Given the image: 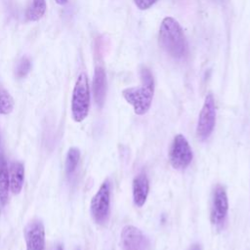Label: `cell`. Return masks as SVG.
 I'll return each mask as SVG.
<instances>
[{"label":"cell","mask_w":250,"mask_h":250,"mask_svg":"<svg viewBox=\"0 0 250 250\" xmlns=\"http://www.w3.org/2000/svg\"><path fill=\"white\" fill-rule=\"evenodd\" d=\"M160 47L172 58L183 59L188 53V42L181 24L172 17L162 20L159 27Z\"/></svg>","instance_id":"cell-1"},{"label":"cell","mask_w":250,"mask_h":250,"mask_svg":"<svg viewBox=\"0 0 250 250\" xmlns=\"http://www.w3.org/2000/svg\"><path fill=\"white\" fill-rule=\"evenodd\" d=\"M140 76L141 85L125 88L122 91V96L133 106L137 115H144L151 106L154 94V79L152 73L146 67L141 68Z\"/></svg>","instance_id":"cell-2"},{"label":"cell","mask_w":250,"mask_h":250,"mask_svg":"<svg viewBox=\"0 0 250 250\" xmlns=\"http://www.w3.org/2000/svg\"><path fill=\"white\" fill-rule=\"evenodd\" d=\"M90 107V89L88 77L85 72H81L75 82L72 99L71 113L72 118L76 122L83 121L89 112Z\"/></svg>","instance_id":"cell-3"},{"label":"cell","mask_w":250,"mask_h":250,"mask_svg":"<svg viewBox=\"0 0 250 250\" xmlns=\"http://www.w3.org/2000/svg\"><path fill=\"white\" fill-rule=\"evenodd\" d=\"M110 209V184L105 180L93 196L90 204L91 215L94 221L99 225L107 222Z\"/></svg>","instance_id":"cell-4"},{"label":"cell","mask_w":250,"mask_h":250,"mask_svg":"<svg viewBox=\"0 0 250 250\" xmlns=\"http://www.w3.org/2000/svg\"><path fill=\"white\" fill-rule=\"evenodd\" d=\"M216 123V106L215 100L211 93L205 97L202 108L198 115L196 125V136L200 141L207 140L212 134Z\"/></svg>","instance_id":"cell-5"},{"label":"cell","mask_w":250,"mask_h":250,"mask_svg":"<svg viewBox=\"0 0 250 250\" xmlns=\"http://www.w3.org/2000/svg\"><path fill=\"white\" fill-rule=\"evenodd\" d=\"M193 158L192 149L182 134H178L174 137L169 150V161L171 166L177 170L186 169Z\"/></svg>","instance_id":"cell-6"},{"label":"cell","mask_w":250,"mask_h":250,"mask_svg":"<svg viewBox=\"0 0 250 250\" xmlns=\"http://www.w3.org/2000/svg\"><path fill=\"white\" fill-rule=\"evenodd\" d=\"M228 212L229 199L226 188L221 185H217L213 191L210 214L211 223L216 227V229H221L224 227L227 221Z\"/></svg>","instance_id":"cell-7"},{"label":"cell","mask_w":250,"mask_h":250,"mask_svg":"<svg viewBox=\"0 0 250 250\" xmlns=\"http://www.w3.org/2000/svg\"><path fill=\"white\" fill-rule=\"evenodd\" d=\"M120 238L122 250H147L149 247L148 238L140 229L132 225L122 229Z\"/></svg>","instance_id":"cell-8"},{"label":"cell","mask_w":250,"mask_h":250,"mask_svg":"<svg viewBox=\"0 0 250 250\" xmlns=\"http://www.w3.org/2000/svg\"><path fill=\"white\" fill-rule=\"evenodd\" d=\"M26 250H44L45 229L41 221L34 220L27 224L24 229Z\"/></svg>","instance_id":"cell-9"},{"label":"cell","mask_w":250,"mask_h":250,"mask_svg":"<svg viewBox=\"0 0 250 250\" xmlns=\"http://www.w3.org/2000/svg\"><path fill=\"white\" fill-rule=\"evenodd\" d=\"M149 191V182L145 172L138 174L132 184V193L133 201L137 207H142L147 198Z\"/></svg>","instance_id":"cell-10"},{"label":"cell","mask_w":250,"mask_h":250,"mask_svg":"<svg viewBox=\"0 0 250 250\" xmlns=\"http://www.w3.org/2000/svg\"><path fill=\"white\" fill-rule=\"evenodd\" d=\"M94 99L99 107L104 105L106 95V75L102 66H97L93 78Z\"/></svg>","instance_id":"cell-11"},{"label":"cell","mask_w":250,"mask_h":250,"mask_svg":"<svg viewBox=\"0 0 250 250\" xmlns=\"http://www.w3.org/2000/svg\"><path fill=\"white\" fill-rule=\"evenodd\" d=\"M24 179V168L22 163L15 161L11 164L9 180H10V188L14 194L20 193L22 188Z\"/></svg>","instance_id":"cell-12"},{"label":"cell","mask_w":250,"mask_h":250,"mask_svg":"<svg viewBox=\"0 0 250 250\" xmlns=\"http://www.w3.org/2000/svg\"><path fill=\"white\" fill-rule=\"evenodd\" d=\"M10 189V180L7 162L4 156L0 155V202L5 205L8 201Z\"/></svg>","instance_id":"cell-13"},{"label":"cell","mask_w":250,"mask_h":250,"mask_svg":"<svg viewBox=\"0 0 250 250\" xmlns=\"http://www.w3.org/2000/svg\"><path fill=\"white\" fill-rule=\"evenodd\" d=\"M46 1L45 0H32L26 11V18L30 21H36L41 19L46 12Z\"/></svg>","instance_id":"cell-14"},{"label":"cell","mask_w":250,"mask_h":250,"mask_svg":"<svg viewBox=\"0 0 250 250\" xmlns=\"http://www.w3.org/2000/svg\"><path fill=\"white\" fill-rule=\"evenodd\" d=\"M80 158V151L76 147H70L67 151L65 158V172L67 176L73 175L75 172Z\"/></svg>","instance_id":"cell-15"},{"label":"cell","mask_w":250,"mask_h":250,"mask_svg":"<svg viewBox=\"0 0 250 250\" xmlns=\"http://www.w3.org/2000/svg\"><path fill=\"white\" fill-rule=\"evenodd\" d=\"M14 108V100L12 96L5 90L0 89V113L8 114Z\"/></svg>","instance_id":"cell-16"},{"label":"cell","mask_w":250,"mask_h":250,"mask_svg":"<svg viewBox=\"0 0 250 250\" xmlns=\"http://www.w3.org/2000/svg\"><path fill=\"white\" fill-rule=\"evenodd\" d=\"M31 68V62L27 57H21L16 66V76L19 78L24 77Z\"/></svg>","instance_id":"cell-17"},{"label":"cell","mask_w":250,"mask_h":250,"mask_svg":"<svg viewBox=\"0 0 250 250\" xmlns=\"http://www.w3.org/2000/svg\"><path fill=\"white\" fill-rule=\"evenodd\" d=\"M157 0H134L135 5L140 10H147L150 8Z\"/></svg>","instance_id":"cell-18"},{"label":"cell","mask_w":250,"mask_h":250,"mask_svg":"<svg viewBox=\"0 0 250 250\" xmlns=\"http://www.w3.org/2000/svg\"><path fill=\"white\" fill-rule=\"evenodd\" d=\"M189 250H201V247H200V245L198 243H194V244H192L190 246Z\"/></svg>","instance_id":"cell-19"},{"label":"cell","mask_w":250,"mask_h":250,"mask_svg":"<svg viewBox=\"0 0 250 250\" xmlns=\"http://www.w3.org/2000/svg\"><path fill=\"white\" fill-rule=\"evenodd\" d=\"M58 4L60 5H64L65 3H67V0H55Z\"/></svg>","instance_id":"cell-20"},{"label":"cell","mask_w":250,"mask_h":250,"mask_svg":"<svg viewBox=\"0 0 250 250\" xmlns=\"http://www.w3.org/2000/svg\"><path fill=\"white\" fill-rule=\"evenodd\" d=\"M56 250H63V248L62 247V245H58L57 248H56Z\"/></svg>","instance_id":"cell-21"},{"label":"cell","mask_w":250,"mask_h":250,"mask_svg":"<svg viewBox=\"0 0 250 250\" xmlns=\"http://www.w3.org/2000/svg\"><path fill=\"white\" fill-rule=\"evenodd\" d=\"M0 146H1V140H0ZM0 155H1V152H0Z\"/></svg>","instance_id":"cell-22"}]
</instances>
